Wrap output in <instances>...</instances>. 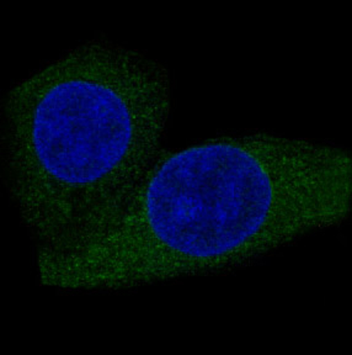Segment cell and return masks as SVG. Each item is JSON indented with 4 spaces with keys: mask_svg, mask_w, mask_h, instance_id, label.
<instances>
[{
    "mask_svg": "<svg viewBox=\"0 0 352 355\" xmlns=\"http://www.w3.org/2000/svg\"><path fill=\"white\" fill-rule=\"evenodd\" d=\"M169 110L166 68L105 40L11 90L6 185L39 255L72 247L121 207L161 155Z\"/></svg>",
    "mask_w": 352,
    "mask_h": 355,
    "instance_id": "obj_2",
    "label": "cell"
},
{
    "mask_svg": "<svg viewBox=\"0 0 352 355\" xmlns=\"http://www.w3.org/2000/svg\"><path fill=\"white\" fill-rule=\"evenodd\" d=\"M351 155L272 135L223 137L160 155L98 230L39 255L44 285L118 290L226 272L342 225Z\"/></svg>",
    "mask_w": 352,
    "mask_h": 355,
    "instance_id": "obj_1",
    "label": "cell"
}]
</instances>
